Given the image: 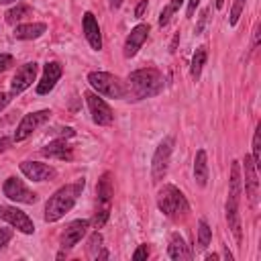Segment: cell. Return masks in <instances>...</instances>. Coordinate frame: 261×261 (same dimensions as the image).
<instances>
[{"mask_svg": "<svg viewBox=\"0 0 261 261\" xmlns=\"http://www.w3.org/2000/svg\"><path fill=\"white\" fill-rule=\"evenodd\" d=\"M84 186H86V181L78 180L76 184H67L55 192V194L47 200V204H45V217H43L45 222H58L61 217H65V214L76 206Z\"/></svg>", "mask_w": 261, "mask_h": 261, "instance_id": "obj_2", "label": "cell"}, {"mask_svg": "<svg viewBox=\"0 0 261 261\" xmlns=\"http://www.w3.org/2000/svg\"><path fill=\"white\" fill-rule=\"evenodd\" d=\"M41 153L45 155V157H55V160H67L70 161L72 157H74V153H72V147L65 143V139H58V141H51L49 145H45L43 149H41Z\"/></svg>", "mask_w": 261, "mask_h": 261, "instance_id": "obj_19", "label": "cell"}, {"mask_svg": "<svg viewBox=\"0 0 261 261\" xmlns=\"http://www.w3.org/2000/svg\"><path fill=\"white\" fill-rule=\"evenodd\" d=\"M84 98H86V102H88L90 115H92V120H94L96 124H100V127H108V124L115 122V112H112V108H110L98 94L86 92Z\"/></svg>", "mask_w": 261, "mask_h": 261, "instance_id": "obj_9", "label": "cell"}, {"mask_svg": "<svg viewBox=\"0 0 261 261\" xmlns=\"http://www.w3.org/2000/svg\"><path fill=\"white\" fill-rule=\"evenodd\" d=\"M147 37H149V25H137L131 33L127 41H124V47H122V55L124 58H135L137 55V51L143 47V43L147 41Z\"/></svg>", "mask_w": 261, "mask_h": 261, "instance_id": "obj_16", "label": "cell"}, {"mask_svg": "<svg viewBox=\"0 0 261 261\" xmlns=\"http://www.w3.org/2000/svg\"><path fill=\"white\" fill-rule=\"evenodd\" d=\"M108 4H110V8H112V10H117V8H120L122 0H108Z\"/></svg>", "mask_w": 261, "mask_h": 261, "instance_id": "obj_38", "label": "cell"}, {"mask_svg": "<svg viewBox=\"0 0 261 261\" xmlns=\"http://www.w3.org/2000/svg\"><path fill=\"white\" fill-rule=\"evenodd\" d=\"M61 74H63L61 63H58V61L45 63V67H43V78H41V82L37 84V94H41V96L49 94L51 90L55 88V84L60 82Z\"/></svg>", "mask_w": 261, "mask_h": 261, "instance_id": "obj_15", "label": "cell"}, {"mask_svg": "<svg viewBox=\"0 0 261 261\" xmlns=\"http://www.w3.org/2000/svg\"><path fill=\"white\" fill-rule=\"evenodd\" d=\"M88 226H90V221H74V222H70L65 226V231L61 233V239H60V245H61V249H72V247H76L78 243L82 241V237L86 235V231H88Z\"/></svg>", "mask_w": 261, "mask_h": 261, "instance_id": "obj_14", "label": "cell"}, {"mask_svg": "<svg viewBox=\"0 0 261 261\" xmlns=\"http://www.w3.org/2000/svg\"><path fill=\"white\" fill-rule=\"evenodd\" d=\"M10 2H17V0H0V4H10Z\"/></svg>", "mask_w": 261, "mask_h": 261, "instance_id": "obj_41", "label": "cell"}, {"mask_svg": "<svg viewBox=\"0 0 261 261\" xmlns=\"http://www.w3.org/2000/svg\"><path fill=\"white\" fill-rule=\"evenodd\" d=\"M241 196H243L241 163L233 161L229 180V200H226V222H229V229L235 235L237 243H241Z\"/></svg>", "mask_w": 261, "mask_h": 261, "instance_id": "obj_3", "label": "cell"}, {"mask_svg": "<svg viewBox=\"0 0 261 261\" xmlns=\"http://www.w3.org/2000/svg\"><path fill=\"white\" fill-rule=\"evenodd\" d=\"M31 15V6L27 4H17L15 8H10L6 13V22H10V25H15V22H19L20 19H25Z\"/></svg>", "mask_w": 261, "mask_h": 261, "instance_id": "obj_25", "label": "cell"}, {"mask_svg": "<svg viewBox=\"0 0 261 261\" xmlns=\"http://www.w3.org/2000/svg\"><path fill=\"white\" fill-rule=\"evenodd\" d=\"M0 219L6 221L13 229L25 233V235H33L35 233V224L27 217L22 210H19L17 206H6V204H0Z\"/></svg>", "mask_w": 261, "mask_h": 261, "instance_id": "obj_10", "label": "cell"}, {"mask_svg": "<svg viewBox=\"0 0 261 261\" xmlns=\"http://www.w3.org/2000/svg\"><path fill=\"white\" fill-rule=\"evenodd\" d=\"M15 65V58L13 55H8V53H0V74L10 70V67Z\"/></svg>", "mask_w": 261, "mask_h": 261, "instance_id": "obj_29", "label": "cell"}, {"mask_svg": "<svg viewBox=\"0 0 261 261\" xmlns=\"http://www.w3.org/2000/svg\"><path fill=\"white\" fill-rule=\"evenodd\" d=\"M82 29H84V37L90 43V47L94 51L102 49V35H100V27H98V20L92 13H86L84 20H82Z\"/></svg>", "mask_w": 261, "mask_h": 261, "instance_id": "obj_18", "label": "cell"}, {"mask_svg": "<svg viewBox=\"0 0 261 261\" xmlns=\"http://www.w3.org/2000/svg\"><path fill=\"white\" fill-rule=\"evenodd\" d=\"M167 253L172 259L181 261V259H192V251L190 247L186 245V241L180 237V233H174L172 239H169V247H167Z\"/></svg>", "mask_w": 261, "mask_h": 261, "instance_id": "obj_22", "label": "cell"}, {"mask_svg": "<svg viewBox=\"0 0 261 261\" xmlns=\"http://www.w3.org/2000/svg\"><path fill=\"white\" fill-rule=\"evenodd\" d=\"M10 104V94H6V92H0V110L2 108H6Z\"/></svg>", "mask_w": 261, "mask_h": 261, "instance_id": "obj_35", "label": "cell"}, {"mask_svg": "<svg viewBox=\"0 0 261 261\" xmlns=\"http://www.w3.org/2000/svg\"><path fill=\"white\" fill-rule=\"evenodd\" d=\"M96 194H98V204H96V212H94V226L96 229H102L110 217L112 196H115V181H112L110 172H104L100 176L98 186H96Z\"/></svg>", "mask_w": 261, "mask_h": 261, "instance_id": "obj_5", "label": "cell"}, {"mask_svg": "<svg viewBox=\"0 0 261 261\" xmlns=\"http://www.w3.org/2000/svg\"><path fill=\"white\" fill-rule=\"evenodd\" d=\"M172 149H174V139L172 137H165L157 149L153 153V160H151V180L153 184H160V181L165 178L167 174V167H169V157H172Z\"/></svg>", "mask_w": 261, "mask_h": 261, "instance_id": "obj_7", "label": "cell"}, {"mask_svg": "<svg viewBox=\"0 0 261 261\" xmlns=\"http://www.w3.org/2000/svg\"><path fill=\"white\" fill-rule=\"evenodd\" d=\"M253 163L255 167L259 169L261 167V124H257V129H255V135H253Z\"/></svg>", "mask_w": 261, "mask_h": 261, "instance_id": "obj_27", "label": "cell"}, {"mask_svg": "<svg viewBox=\"0 0 261 261\" xmlns=\"http://www.w3.org/2000/svg\"><path fill=\"white\" fill-rule=\"evenodd\" d=\"M165 80L163 74L157 67H143L129 76L127 82V98L131 100H143V98H151L157 96L163 90Z\"/></svg>", "mask_w": 261, "mask_h": 261, "instance_id": "obj_1", "label": "cell"}, {"mask_svg": "<svg viewBox=\"0 0 261 261\" xmlns=\"http://www.w3.org/2000/svg\"><path fill=\"white\" fill-rule=\"evenodd\" d=\"M210 241H212V229L206 221H200L198 222V249H206Z\"/></svg>", "mask_w": 261, "mask_h": 261, "instance_id": "obj_24", "label": "cell"}, {"mask_svg": "<svg viewBox=\"0 0 261 261\" xmlns=\"http://www.w3.org/2000/svg\"><path fill=\"white\" fill-rule=\"evenodd\" d=\"M20 172L33 181H47L55 178V167L47 163H39V161H22Z\"/></svg>", "mask_w": 261, "mask_h": 261, "instance_id": "obj_17", "label": "cell"}, {"mask_svg": "<svg viewBox=\"0 0 261 261\" xmlns=\"http://www.w3.org/2000/svg\"><path fill=\"white\" fill-rule=\"evenodd\" d=\"M51 117V110L47 108H43V110H37V112H31V115H25L22 117V120L19 122V127H17V133H15V141L20 143V141H25L27 137H31L33 133H35L41 124H45L49 120Z\"/></svg>", "mask_w": 261, "mask_h": 261, "instance_id": "obj_8", "label": "cell"}, {"mask_svg": "<svg viewBox=\"0 0 261 261\" xmlns=\"http://www.w3.org/2000/svg\"><path fill=\"white\" fill-rule=\"evenodd\" d=\"M10 143H13V141H10V139H6V137H2V139H0V151L8 149V147H10Z\"/></svg>", "mask_w": 261, "mask_h": 261, "instance_id": "obj_37", "label": "cell"}, {"mask_svg": "<svg viewBox=\"0 0 261 261\" xmlns=\"http://www.w3.org/2000/svg\"><path fill=\"white\" fill-rule=\"evenodd\" d=\"M245 2H247V0H235L233 10H231V19H229L231 27H235L237 22H239V17H241V13H243V8H245Z\"/></svg>", "mask_w": 261, "mask_h": 261, "instance_id": "obj_28", "label": "cell"}, {"mask_svg": "<svg viewBox=\"0 0 261 261\" xmlns=\"http://www.w3.org/2000/svg\"><path fill=\"white\" fill-rule=\"evenodd\" d=\"M198 4H200V0H190V4H188V17H194V10H196Z\"/></svg>", "mask_w": 261, "mask_h": 261, "instance_id": "obj_36", "label": "cell"}, {"mask_svg": "<svg viewBox=\"0 0 261 261\" xmlns=\"http://www.w3.org/2000/svg\"><path fill=\"white\" fill-rule=\"evenodd\" d=\"M47 31L45 22H29V25H17L15 27V37L20 41H31V39H39L43 33Z\"/></svg>", "mask_w": 261, "mask_h": 261, "instance_id": "obj_20", "label": "cell"}, {"mask_svg": "<svg viewBox=\"0 0 261 261\" xmlns=\"http://www.w3.org/2000/svg\"><path fill=\"white\" fill-rule=\"evenodd\" d=\"M243 169H245V196L251 204V208L257 206V200H259V178H257V167L253 163V160L249 155H245L243 160Z\"/></svg>", "mask_w": 261, "mask_h": 261, "instance_id": "obj_13", "label": "cell"}, {"mask_svg": "<svg viewBox=\"0 0 261 261\" xmlns=\"http://www.w3.org/2000/svg\"><path fill=\"white\" fill-rule=\"evenodd\" d=\"M145 10H147V0H141L137 4V8H135V19H141L145 15Z\"/></svg>", "mask_w": 261, "mask_h": 261, "instance_id": "obj_34", "label": "cell"}, {"mask_svg": "<svg viewBox=\"0 0 261 261\" xmlns=\"http://www.w3.org/2000/svg\"><path fill=\"white\" fill-rule=\"evenodd\" d=\"M224 6V0H217V8H222Z\"/></svg>", "mask_w": 261, "mask_h": 261, "instance_id": "obj_40", "label": "cell"}, {"mask_svg": "<svg viewBox=\"0 0 261 261\" xmlns=\"http://www.w3.org/2000/svg\"><path fill=\"white\" fill-rule=\"evenodd\" d=\"M194 180L200 188L208 184V155L206 149H198L196 160H194Z\"/></svg>", "mask_w": 261, "mask_h": 261, "instance_id": "obj_21", "label": "cell"}, {"mask_svg": "<svg viewBox=\"0 0 261 261\" xmlns=\"http://www.w3.org/2000/svg\"><path fill=\"white\" fill-rule=\"evenodd\" d=\"M157 206H160V210L169 219L186 217L190 212V204H188L186 196L172 184H167L160 190V194H157Z\"/></svg>", "mask_w": 261, "mask_h": 261, "instance_id": "obj_4", "label": "cell"}, {"mask_svg": "<svg viewBox=\"0 0 261 261\" xmlns=\"http://www.w3.org/2000/svg\"><path fill=\"white\" fill-rule=\"evenodd\" d=\"M181 2H184V0H172V4H169V6H172V10H174V13H176V10L181 6Z\"/></svg>", "mask_w": 261, "mask_h": 261, "instance_id": "obj_39", "label": "cell"}, {"mask_svg": "<svg viewBox=\"0 0 261 261\" xmlns=\"http://www.w3.org/2000/svg\"><path fill=\"white\" fill-rule=\"evenodd\" d=\"M88 82L98 94L106 96V98H127V84L120 78L112 76L108 72H90L88 74Z\"/></svg>", "mask_w": 261, "mask_h": 261, "instance_id": "obj_6", "label": "cell"}, {"mask_svg": "<svg viewBox=\"0 0 261 261\" xmlns=\"http://www.w3.org/2000/svg\"><path fill=\"white\" fill-rule=\"evenodd\" d=\"M102 235L96 231V233H92L90 235V239H88V257H98V253H100V249H102Z\"/></svg>", "mask_w": 261, "mask_h": 261, "instance_id": "obj_26", "label": "cell"}, {"mask_svg": "<svg viewBox=\"0 0 261 261\" xmlns=\"http://www.w3.org/2000/svg\"><path fill=\"white\" fill-rule=\"evenodd\" d=\"M172 15H174L172 6H165V8L161 10V15H160V25H161V27H165L167 22H169V19H172Z\"/></svg>", "mask_w": 261, "mask_h": 261, "instance_id": "obj_31", "label": "cell"}, {"mask_svg": "<svg viewBox=\"0 0 261 261\" xmlns=\"http://www.w3.org/2000/svg\"><path fill=\"white\" fill-rule=\"evenodd\" d=\"M206 20H208V8H204V10H202V15H200V22L196 25V35H200V33H202L204 25H206Z\"/></svg>", "mask_w": 261, "mask_h": 261, "instance_id": "obj_33", "label": "cell"}, {"mask_svg": "<svg viewBox=\"0 0 261 261\" xmlns=\"http://www.w3.org/2000/svg\"><path fill=\"white\" fill-rule=\"evenodd\" d=\"M206 60H208V47L206 45H200V47L196 49V53H194V58H192V67H190V74H192L194 80L200 78L202 67H204V63H206Z\"/></svg>", "mask_w": 261, "mask_h": 261, "instance_id": "obj_23", "label": "cell"}, {"mask_svg": "<svg viewBox=\"0 0 261 261\" xmlns=\"http://www.w3.org/2000/svg\"><path fill=\"white\" fill-rule=\"evenodd\" d=\"M2 192L8 200H15L20 204H35L39 200V196L35 194L33 190H29L25 186V181L19 180V178H8L2 186Z\"/></svg>", "mask_w": 261, "mask_h": 261, "instance_id": "obj_11", "label": "cell"}, {"mask_svg": "<svg viewBox=\"0 0 261 261\" xmlns=\"http://www.w3.org/2000/svg\"><path fill=\"white\" fill-rule=\"evenodd\" d=\"M37 72H39V65L35 61H31V63H25V65H20L15 78H13V82H10V94L17 96V94H22L27 88L33 86V82L37 80Z\"/></svg>", "mask_w": 261, "mask_h": 261, "instance_id": "obj_12", "label": "cell"}, {"mask_svg": "<svg viewBox=\"0 0 261 261\" xmlns=\"http://www.w3.org/2000/svg\"><path fill=\"white\" fill-rule=\"evenodd\" d=\"M147 257H149V245L143 243V245L137 247V251L133 253V259H135V261H143V259H147Z\"/></svg>", "mask_w": 261, "mask_h": 261, "instance_id": "obj_30", "label": "cell"}, {"mask_svg": "<svg viewBox=\"0 0 261 261\" xmlns=\"http://www.w3.org/2000/svg\"><path fill=\"white\" fill-rule=\"evenodd\" d=\"M13 239V231L10 229H0V249H4V245Z\"/></svg>", "mask_w": 261, "mask_h": 261, "instance_id": "obj_32", "label": "cell"}]
</instances>
